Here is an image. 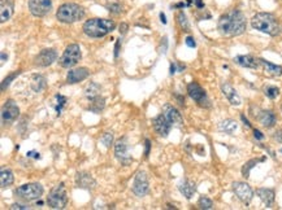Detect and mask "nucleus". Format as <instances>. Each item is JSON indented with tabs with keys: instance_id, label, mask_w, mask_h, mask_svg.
<instances>
[{
	"instance_id": "f257e3e1",
	"label": "nucleus",
	"mask_w": 282,
	"mask_h": 210,
	"mask_svg": "<svg viewBox=\"0 0 282 210\" xmlns=\"http://www.w3.org/2000/svg\"><path fill=\"white\" fill-rule=\"evenodd\" d=\"M246 27H247V21L245 14L238 9H232L224 13L217 22L220 34L226 38L238 37L245 33Z\"/></svg>"
},
{
	"instance_id": "f03ea898",
	"label": "nucleus",
	"mask_w": 282,
	"mask_h": 210,
	"mask_svg": "<svg viewBox=\"0 0 282 210\" xmlns=\"http://www.w3.org/2000/svg\"><path fill=\"white\" fill-rule=\"evenodd\" d=\"M251 26L255 30L268 34L271 37H277L281 34V25L279 23L277 18L273 14L266 13V12L255 14L251 20Z\"/></svg>"
},
{
	"instance_id": "7ed1b4c3",
	"label": "nucleus",
	"mask_w": 282,
	"mask_h": 210,
	"mask_svg": "<svg viewBox=\"0 0 282 210\" xmlns=\"http://www.w3.org/2000/svg\"><path fill=\"white\" fill-rule=\"evenodd\" d=\"M116 27V23L113 20L107 18H91L83 23V33L90 38H102L107 34L112 33Z\"/></svg>"
},
{
	"instance_id": "20e7f679",
	"label": "nucleus",
	"mask_w": 282,
	"mask_h": 210,
	"mask_svg": "<svg viewBox=\"0 0 282 210\" xmlns=\"http://www.w3.org/2000/svg\"><path fill=\"white\" fill-rule=\"evenodd\" d=\"M85 17V9L76 3H65L60 5L56 12V18L63 23H73Z\"/></svg>"
},
{
	"instance_id": "39448f33",
	"label": "nucleus",
	"mask_w": 282,
	"mask_h": 210,
	"mask_svg": "<svg viewBox=\"0 0 282 210\" xmlns=\"http://www.w3.org/2000/svg\"><path fill=\"white\" fill-rule=\"evenodd\" d=\"M44 190L43 186L39 183H27V184H22L14 191V195L16 197H18L20 200L26 201V203H30V201L34 200H39L42 195H43Z\"/></svg>"
},
{
	"instance_id": "423d86ee",
	"label": "nucleus",
	"mask_w": 282,
	"mask_h": 210,
	"mask_svg": "<svg viewBox=\"0 0 282 210\" xmlns=\"http://www.w3.org/2000/svg\"><path fill=\"white\" fill-rule=\"evenodd\" d=\"M47 204L52 209H64L68 204V194L65 190L64 183H60L55 186L50 191L48 197H47Z\"/></svg>"
},
{
	"instance_id": "0eeeda50",
	"label": "nucleus",
	"mask_w": 282,
	"mask_h": 210,
	"mask_svg": "<svg viewBox=\"0 0 282 210\" xmlns=\"http://www.w3.org/2000/svg\"><path fill=\"white\" fill-rule=\"evenodd\" d=\"M81 57H82V52H81V48L78 44H69V46L65 48L64 51L63 56L60 57V65L63 68H69L74 67L78 64V61L81 60Z\"/></svg>"
},
{
	"instance_id": "6e6552de",
	"label": "nucleus",
	"mask_w": 282,
	"mask_h": 210,
	"mask_svg": "<svg viewBox=\"0 0 282 210\" xmlns=\"http://www.w3.org/2000/svg\"><path fill=\"white\" fill-rule=\"evenodd\" d=\"M187 92H189L190 97H191L199 107L202 108L211 107V101H209L208 96H207L206 91L203 90L202 87H200V84H198L196 82H191V83L187 86Z\"/></svg>"
},
{
	"instance_id": "1a4fd4ad",
	"label": "nucleus",
	"mask_w": 282,
	"mask_h": 210,
	"mask_svg": "<svg viewBox=\"0 0 282 210\" xmlns=\"http://www.w3.org/2000/svg\"><path fill=\"white\" fill-rule=\"evenodd\" d=\"M20 116V108L17 107V104L14 100H7L4 103L3 108H1V122L3 125H12L14 121Z\"/></svg>"
},
{
	"instance_id": "9d476101",
	"label": "nucleus",
	"mask_w": 282,
	"mask_h": 210,
	"mask_svg": "<svg viewBox=\"0 0 282 210\" xmlns=\"http://www.w3.org/2000/svg\"><path fill=\"white\" fill-rule=\"evenodd\" d=\"M52 7V0H29V9L35 17L47 16Z\"/></svg>"
},
{
	"instance_id": "9b49d317",
	"label": "nucleus",
	"mask_w": 282,
	"mask_h": 210,
	"mask_svg": "<svg viewBox=\"0 0 282 210\" xmlns=\"http://www.w3.org/2000/svg\"><path fill=\"white\" fill-rule=\"evenodd\" d=\"M115 156L125 166L133 161L132 156L129 154V145H128L127 138H121L116 141V144H115Z\"/></svg>"
},
{
	"instance_id": "f8f14e48",
	"label": "nucleus",
	"mask_w": 282,
	"mask_h": 210,
	"mask_svg": "<svg viewBox=\"0 0 282 210\" xmlns=\"http://www.w3.org/2000/svg\"><path fill=\"white\" fill-rule=\"evenodd\" d=\"M233 191L239 200L245 204H250L254 197L253 188L245 182H234L233 183Z\"/></svg>"
},
{
	"instance_id": "ddd939ff",
	"label": "nucleus",
	"mask_w": 282,
	"mask_h": 210,
	"mask_svg": "<svg viewBox=\"0 0 282 210\" xmlns=\"http://www.w3.org/2000/svg\"><path fill=\"white\" fill-rule=\"evenodd\" d=\"M57 60V52L53 48H46V50H42L39 54L35 56L34 59V64L37 67L40 68H46L52 65L55 61Z\"/></svg>"
},
{
	"instance_id": "4468645a",
	"label": "nucleus",
	"mask_w": 282,
	"mask_h": 210,
	"mask_svg": "<svg viewBox=\"0 0 282 210\" xmlns=\"http://www.w3.org/2000/svg\"><path fill=\"white\" fill-rule=\"evenodd\" d=\"M148 192V178L144 171H138L133 182V194L138 197L146 196Z\"/></svg>"
},
{
	"instance_id": "2eb2a0df",
	"label": "nucleus",
	"mask_w": 282,
	"mask_h": 210,
	"mask_svg": "<svg viewBox=\"0 0 282 210\" xmlns=\"http://www.w3.org/2000/svg\"><path fill=\"white\" fill-rule=\"evenodd\" d=\"M152 124H153V129H155L156 133L159 134L160 137H163V138L168 137V134L170 133V130H172V127H173V124L169 120H168V117H166L164 113L159 114V116L156 117Z\"/></svg>"
},
{
	"instance_id": "dca6fc26",
	"label": "nucleus",
	"mask_w": 282,
	"mask_h": 210,
	"mask_svg": "<svg viewBox=\"0 0 282 210\" xmlns=\"http://www.w3.org/2000/svg\"><path fill=\"white\" fill-rule=\"evenodd\" d=\"M221 91H223L224 96L228 99V101H229L232 105H234V107H238V105H241V104H242L241 96H239L238 92H237L236 88H234L232 84L224 83L223 86H221Z\"/></svg>"
},
{
	"instance_id": "f3484780",
	"label": "nucleus",
	"mask_w": 282,
	"mask_h": 210,
	"mask_svg": "<svg viewBox=\"0 0 282 210\" xmlns=\"http://www.w3.org/2000/svg\"><path fill=\"white\" fill-rule=\"evenodd\" d=\"M90 75V70L87 68H78V69L70 70L67 75V82L70 84L78 83V82H82V80L86 79Z\"/></svg>"
},
{
	"instance_id": "a211bd4d",
	"label": "nucleus",
	"mask_w": 282,
	"mask_h": 210,
	"mask_svg": "<svg viewBox=\"0 0 282 210\" xmlns=\"http://www.w3.org/2000/svg\"><path fill=\"white\" fill-rule=\"evenodd\" d=\"M77 187L83 188V190H93L97 186V182L89 173H77L76 175Z\"/></svg>"
},
{
	"instance_id": "6ab92c4d",
	"label": "nucleus",
	"mask_w": 282,
	"mask_h": 210,
	"mask_svg": "<svg viewBox=\"0 0 282 210\" xmlns=\"http://www.w3.org/2000/svg\"><path fill=\"white\" fill-rule=\"evenodd\" d=\"M13 0H0V21L5 22L13 16Z\"/></svg>"
},
{
	"instance_id": "aec40b11",
	"label": "nucleus",
	"mask_w": 282,
	"mask_h": 210,
	"mask_svg": "<svg viewBox=\"0 0 282 210\" xmlns=\"http://www.w3.org/2000/svg\"><path fill=\"white\" fill-rule=\"evenodd\" d=\"M163 113L168 117V120L172 122L173 126H182V117H181V114H179V112L176 108L172 107V105H165L163 108Z\"/></svg>"
},
{
	"instance_id": "412c9836",
	"label": "nucleus",
	"mask_w": 282,
	"mask_h": 210,
	"mask_svg": "<svg viewBox=\"0 0 282 210\" xmlns=\"http://www.w3.org/2000/svg\"><path fill=\"white\" fill-rule=\"evenodd\" d=\"M256 195L260 197V200L266 204V207L271 208L275 204V192L269 188H258Z\"/></svg>"
},
{
	"instance_id": "4be33fe9",
	"label": "nucleus",
	"mask_w": 282,
	"mask_h": 210,
	"mask_svg": "<svg viewBox=\"0 0 282 210\" xmlns=\"http://www.w3.org/2000/svg\"><path fill=\"white\" fill-rule=\"evenodd\" d=\"M236 64H238L239 67L242 68H249V69H256L259 67V60L254 59L253 56L250 55H245V56H237L234 59Z\"/></svg>"
},
{
	"instance_id": "5701e85b",
	"label": "nucleus",
	"mask_w": 282,
	"mask_h": 210,
	"mask_svg": "<svg viewBox=\"0 0 282 210\" xmlns=\"http://www.w3.org/2000/svg\"><path fill=\"white\" fill-rule=\"evenodd\" d=\"M259 64L269 75H273V77H281L282 75V67H280V65H275V64L269 63L264 59H259Z\"/></svg>"
},
{
	"instance_id": "b1692460",
	"label": "nucleus",
	"mask_w": 282,
	"mask_h": 210,
	"mask_svg": "<svg viewBox=\"0 0 282 210\" xmlns=\"http://www.w3.org/2000/svg\"><path fill=\"white\" fill-rule=\"evenodd\" d=\"M258 120L267 129H271V127H273L276 125V116L271 110H263V112H260V114L258 116Z\"/></svg>"
},
{
	"instance_id": "393cba45",
	"label": "nucleus",
	"mask_w": 282,
	"mask_h": 210,
	"mask_svg": "<svg viewBox=\"0 0 282 210\" xmlns=\"http://www.w3.org/2000/svg\"><path fill=\"white\" fill-rule=\"evenodd\" d=\"M178 188H179V191H181V194H182L183 196L187 199V200H190V199L194 196V194H195V191H196L195 183L187 179L183 180L182 183L178 186Z\"/></svg>"
},
{
	"instance_id": "a878e982",
	"label": "nucleus",
	"mask_w": 282,
	"mask_h": 210,
	"mask_svg": "<svg viewBox=\"0 0 282 210\" xmlns=\"http://www.w3.org/2000/svg\"><path fill=\"white\" fill-rule=\"evenodd\" d=\"M30 86H31L33 91H35V92H42V91L47 87L46 78H44L43 75L35 74V75H33V78H31V83H30Z\"/></svg>"
},
{
	"instance_id": "bb28decb",
	"label": "nucleus",
	"mask_w": 282,
	"mask_h": 210,
	"mask_svg": "<svg viewBox=\"0 0 282 210\" xmlns=\"http://www.w3.org/2000/svg\"><path fill=\"white\" fill-rule=\"evenodd\" d=\"M13 182H14L13 173H12L9 169H1V173H0V184H1V188L12 186Z\"/></svg>"
},
{
	"instance_id": "cd10ccee",
	"label": "nucleus",
	"mask_w": 282,
	"mask_h": 210,
	"mask_svg": "<svg viewBox=\"0 0 282 210\" xmlns=\"http://www.w3.org/2000/svg\"><path fill=\"white\" fill-rule=\"evenodd\" d=\"M219 129H220V131H223V133L232 135V134L236 133L237 129H238V124H237L234 120H225L220 124Z\"/></svg>"
},
{
	"instance_id": "c85d7f7f",
	"label": "nucleus",
	"mask_w": 282,
	"mask_h": 210,
	"mask_svg": "<svg viewBox=\"0 0 282 210\" xmlns=\"http://www.w3.org/2000/svg\"><path fill=\"white\" fill-rule=\"evenodd\" d=\"M104 105H106V101L103 97L97 96L90 100V110H93L94 113H99L100 110H103Z\"/></svg>"
},
{
	"instance_id": "c756f323",
	"label": "nucleus",
	"mask_w": 282,
	"mask_h": 210,
	"mask_svg": "<svg viewBox=\"0 0 282 210\" xmlns=\"http://www.w3.org/2000/svg\"><path fill=\"white\" fill-rule=\"evenodd\" d=\"M65 104H67V97L63 96V95H56L55 96V110H56V114L60 116L61 112H63L64 107H65Z\"/></svg>"
},
{
	"instance_id": "7c9ffc66",
	"label": "nucleus",
	"mask_w": 282,
	"mask_h": 210,
	"mask_svg": "<svg viewBox=\"0 0 282 210\" xmlns=\"http://www.w3.org/2000/svg\"><path fill=\"white\" fill-rule=\"evenodd\" d=\"M99 92H100V86L97 83H90V86L86 88V97L89 100L94 99V97L99 96Z\"/></svg>"
},
{
	"instance_id": "2f4dec72",
	"label": "nucleus",
	"mask_w": 282,
	"mask_h": 210,
	"mask_svg": "<svg viewBox=\"0 0 282 210\" xmlns=\"http://www.w3.org/2000/svg\"><path fill=\"white\" fill-rule=\"evenodd\" d=\"M177 21H178V25L183 31H190L189 21H187V17H186V14L183 13L182 10L178 12V14H177Z\"/></svg>"
},
{
	"instance_id": "473e14b6",
	"label": "nucleus",
	"mask_w": 282,
	"mask_h": 210,
	"mask_svg": "<svg viewBox=\"0 0 282 210\" xmlns=\"http://www.w3.org/2000/svg\"><path fill=\"white\" fill-rule=\"evenodd\" d=\"M264 160H266V158L263 157L262 160H256V158H255V160H250L249 162H246L245 166L242 167V175H243V177L249 178L250 177V170H251V169H253V167L255 166L256 163L259 162V161H264Z\"/></svg>"
},
{
	"instance_id": "72a5a7b5",
	"label": "nucleus",
	"mask_w": 282,
	"mask_h": 210,
	"mask_svg": "<svg viewBox=\"0 0 282 210\" xmlns=\"http://www.w3.org/2000/svg\"><path fill=\"white\" fill-rule=\"evenodd\" d=\"M198 205H199L200 209H204V210H209V209H212V208H213L212 200H211V199H208V197H206V196L200 197Z\"/></svg>"
},
{
	"instance_id": "f704fd0d",
	"label": "nucleus",
	"mask_w": 282,
	"mask_h": 210,
	"mask_svg": "<svg viewBox=\"0 0 282 210\" xmlns=\"http://www.w3.org/2000/svg\"><path fill=\"white\" fill-rule=\"evenodd\" d=\"M264 92H266L267 97H269V99H272L273 100V99H276V97L280 95V88H277V87L275 86H268L266 87Z\"/></svg>"
},
{
	"instance_id": "c9c22d12",
	"label": "nucleus",
	"mask_w": 282,
	"mask_h": 210,
	"mask_svg": "<svg viewBox=\"0 0 282 210\" xmlns=\"http://www.w3.org/2000/svg\"><path fill=\"white\" fill-rule=\"evenodd\" d=\"M100 141L104 144V147L106 148H110L112 145V141H113V134L112 133H104Z\"/></svg>"
},
{
	"instance_id": "e433bc0d",
	"label": "nucleus",
	"mask_w": 282,
	"mask_h": 210,
	"mask_svg": "<svg viewBox=\"0 0 282 210\" xmlns=\"http://www.w3.org/2000/svg\"><path fill=\"white\" fill-rule=\"evenodd\" d=\"M18 74H20V71H14L13 74H12V75H9V77L8 78H5V79L3 80V83H1V90H5V87H8L9 86V83H10V80L13 79V78H16L17 75H18Z\"/></svg>"
},
{
	"instance_id": "4c0bfd02",
	"label": "nucleus",
	"mask_w": 282,
	"mask_h": 210,
	"mask_svg": "<svg viewBox=\"0 0 282 210\" xmlns=\"http://www.w3.org/2000/svg\"><path fill=\"white\" fill-rule=\"evenodd\" d=\"M108 9H110V12H112V13H120V12H121L120 4H111V5H108Z\"/></svg>"
},
{
	"instance_id": "58836bf2",
	"label": "nucleus",
	"mask_w": 282,
	"mask_h": 210,
	"mask_svg": "<svg viewBox=\"0 0 282 210\" xmlns=\"http://www.w3.org/2000/svg\"><path fill=\"white\" fill-rule=\"evenodd\" d=\"M185 43H186V46H189L190 48H194V47H196L195 40H194L193 37H187V38H186Z\"/></svg>"
},
{
	"instance_id": "ea45409f",
	"label": "nucleus",
	"mask_w": 282,
	"mask_h": 210,
	"mask_svg": "<svg viewBox=\"0 0 282 210\" xmlns=\"http://www.w3.org/2000/svg\"><path fill=\"white\" fill-rule=\"evenodd\" d=\"M10 209L14 210V209H30V207H27V205H22V204H13L12 207H10Z\"/></svg>"
},
{
	"instance_id": "a19ab883",
	"label": "nucleus",
	"mask_w": 282,
	"mask_h": 210,
	"mask_svg": "<svg viewBox=\"0 0 282 210\" xmlns=\"http://www.w3.org/2000/svg\"><path fill=\"white\" fill-rule=\"evenodd\" d=\"M254 137H255V139H258V140L264 139V135H263L259 130H254Z\"/></svg>"
},
{
	"instance_id": "79ce46f5",
	"label": "nucleus",
	"mask_w": 282,
	"mask_h": 210,
	"mask_svg": "<svg viewBox=\"0 0 282 210\" xmlns=\"http://www.w3.org/2000/svg\"><path fill=\"white\" fill-rule=\"evenodd\" d=\"M275 138H276V140H277V141L282 143V131L281 130L277 131V133L275 134Z\"/></svg>"
},
{
	"instance_id": "37998d69",
	"label": "nucleus",
	"mask_w": 282,
	"mask_h": 210,
	"mask_svg": "<svg viewBox=\"0 0 282 210\" xmlns=\"http://www.w3.org/2000/svg\"><path fill=\"white\" fill-rule=\"evenodd\" d=\"M241 120H242V121H243V124H245V126H247V127H251V124H250V122H249V120H247V118H246V117H245V116H243V114H242V116H241Z\"/></svg>"
},
{
	"instance_id": "c03bdc74",
	"label": "nucleus",
	"mask_w": 282,
	"mask_h": 210,
	"mask_svg": "<svg viewBox=\"0 0 282 210\" xmlns=\"http://www.w3.org/2000/svg\"><path fill=\"white\" fill-rule=\"evenodd\" d=\"M27 157H34V158H40L39 153H37V152H29V153H26Z\"/></svg>"
},
{
	"instance_id": "a18cd8bd",
	"label": "nucleus",
	"mask_w": 282,
	"mask_h": 210,
	"mask_svg": "<svg viewBox=\"0 0 282 210\" xmlns=\"http://www.w3.org/2000/svg\"><path fill=\"white\" fill-rule=\"evenodd\" d=\"M149 153V140H146V152H144V156L148 157Z\"/></svg>"
},
{
	"instance_id": "49530a36",
	"label": "nucleus",
	"mask_w": 282,
	"mask_h": 210,
	"mask_svg": "<svg viewBox=\"0 0 282 210\" xmlns=\"http://www.w3.org/2000/svg\"><path fill=\"white\" fill-rule=\"evenodd\" d=\"M8 59V55H5V52H1V65H4L5 60Z\"/></svg>"
},
{
	"instance_id": "de8ad7c7",
	"label": "nucleus",
	"mask_w": 282,
	"mask_h": 210,
	"mask_svg": "<svg viewBox=\"0 0 282 210\" xmlns=\"http://www.w3.org/2000/svg\"><path fill=\"white\" fill-rule=\"evenodd\" d=\"M160 18H161V22H163V23H166L165 14H164V13H160Z\"/></svg>"
}]
</instances>
